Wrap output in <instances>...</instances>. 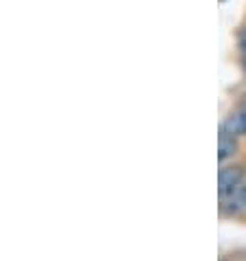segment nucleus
Returning <instances> with one entry per match:
<instances>
[{"mask_svg": "<svg viewBox=\"0 0 246 261\" xmlns=\"http://www.w3.org/2000/svg\"><path fill=\"white\" fill-rule=\"evenodd\" d=\"M246 180V171L244 167L240 165H220V171H218V198L220 202H224L233 193L237 187Z\"/></svg>", "mask_w": 246, "mask_h": 261, "instance_id": "1", "label": "nucleus"}, {"mask_svg": "<svg viewBox=\"0 0 246 261\" xmlns=\"http://www.w3.org/2000/svg\"><path fill=\"white\" fill-rule=\"evenodd\" d=\"M220 208L224 215L229 217H240L246 215V180L237 187V189L229 195L224 202H220Z\"/></svg>", "mask_w": 246, "mask_h": 261, "instance_id": "2", "label": "nucleus"}, {"mask_svg": "<svg viewBox=\"0 0 246 261\" xmlns=\"http://www.w3.org/2000/svg\"><path fill=\"white\" fill-rule=\"evenodd\" d=\"M222 129L229 132L231 136H235V139H244L246 136V106L237 108L235 112H231L229 117L224 119Z\"/></svg>", "mask_w": 246, "mask_h": 261, "instance_id": "3", "label": "nucleus"}, {"mask_svg": "<svg viewBox=\"0 0 246 261\" xmlns=\"http://www.w3.org/2000/svg\"><path fill=\"white\" fill-rule=\"evenodd\" d=\"M237 154V139L231 136L229 132H224L220 127V134H218V163L220 165H227L229 161H233Z\"/></svg>", "mask_w": 246, "mask_h": 261, "instance_id": "4", "label": "nucleus"}, {"mask_svg": "<svg viewBox=\"0 0 246 261\" xmlns=\"http://www.w3.org/2000/svg\"><path fill=\"white\" fill-rule=\"evenodd\" d=\"M240 48H242V53H246V29H242V33H240Z\"/></svg>", "mask_w": 246, "mask_h": 261, "instance_id": "5", "label": "nucleus"}, {"mask_svg": "<svg viewBox=\"0 0 246 261\" xmlns=\"http://www.w3.org/2000/svg\"><path fill=\"white\" fill-rule=\"evenodd\" d=\"M242 66H244V70H246V53L242 55Z\"/></svg>", "mask_w": 246, "mask_h": 261, "instance_id": "6", "label": "nucleus"}]
</instances>
